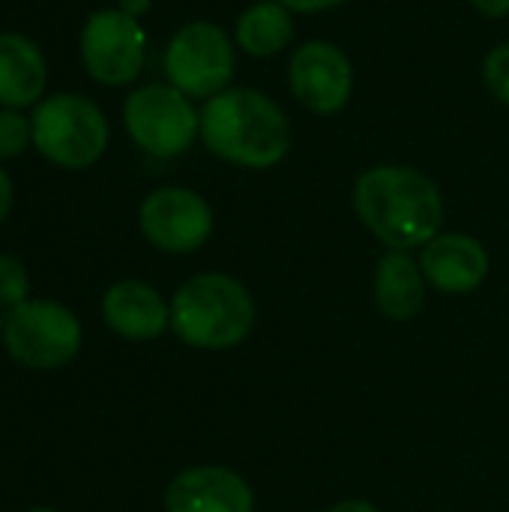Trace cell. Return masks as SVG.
<instances>
[{"mask_svg":"<svg viewBox=\"0 0 509 512\" xmlns=\"http://www.w3.org/2000/svg\"><path fill=\"white\" fill-rule=\"evenodd\" d=\"M255 327L249 288L228 273L186 279L171 300V330L192 348L225 351L240 345Z\"/></svg>","mask_w":509,"mask_h":512,"instance_id":"3957f363","label":"cell"},{"mask_svg":"<svg viewBox=\"0 0 509 512\" xmlns=\"http://www.w3.org/2000/svg\"><path fill=\"white\" fill-rule=\"evenodd\" d=\"M147 33L123 9H96L81 27V60L93 81L126 87L144 69Z\"/></svg>","mask_w":509,"mask_h":512,"instance_id":"ba28073f","label":"cell"},{"mask_svg":"<svg viewBox=\"0 0 509 512\" xmlns=\"http://www.w3.org/2000/svg\"><path fill=\"white\" fill-rule=\"evenodd\" d=\"M150 6H153V0H120L117 9H123V12L132 15V18H141V15L150 12Z\"/></svg>","mask_w":509,"mask_h":512,"instance_id":"603a6c76","label":"cell"},{"mask_svg":"<svg viewBox=\"0 0 509 512\" xmlns=\"http://www.w3.org/2000/svg\"><path fill=\"white\" fill-rule=\"evenodd\" d=\"M24 300H30L27 267L15 255H0V303L12 309Z\"/></svg>","mask_w":509,"mask_h":512,"instance_id":"ac0fdd59","label":"cell"},{"mask_svg":"<svg viewBox=\"0 0 509 512\" xmlns=\"http://www.w3.org/2000/svg\"><path fill=\"white\" fill-rule=\"evenodd\" d=\"M327 512H378L369 501H342V504H336L333 510Z\"/></svg>","mask_w":509,"mask_h":512,"instance_id":"cb8c5ba5","label":"cell"},{"mask_svg":"<svg viewBox=\"0 0 509 512\" xmlns=\"http://www.w3.org/2000/svg\"><path fill=\"white\" fill-rule=\"evenodd\" d=\"M483 78L498 102L509 105V42L495 45L483 60Z\"/></svg>","mask_w":509,"mask_h":512,"instance_id":"d6986e66","label":"cell"},{"mask_svg":"<svg viewBox=\"0 0 509 512\" xmlns=\"http://www.w3.org/2000/svg\"><path fill=\"white\" fill-rule=\"evenodd\" d=\"M237 54L231 36L213 21L183 24L165 48L168 84L189 99H213L228 90L234 78Z\"/></svg>","mask_w":509,"mask_h":512,"instance_id":"52a82bcc","label":"cell"},{"mask_svg":"<svg viewBox=\"0 0 509 512\" xmlns=\"http://www.w3.org/2000/svg\"><path fill=\"white\" fill-rule=\"evenodd\" d=\"M288 84L300 105L330 117L348 105L354 93V69L339 45L327 39H312L291 54Z\"/></svg>","mask_w":509,"mask_h":512,"instance_id":"30bf717a","label":"cell"},{"mask_svg":"<svg viewBox=\"0 0 509 512\" xmlns=\"http://www.w3.org/2000/svg\"><path fill=\"white\" fill-rule=\"evenodd\" d=\"M249 483L219 465H201L177 474L165 489V512H252Z\"/></svg>","mask_w":509,"mask_h":512,"instance_id":"8fae6325","label":"cell"},{"mask_svg":"<svg viewBox=\"0 0 509 512\" xmlns=\"http://www.w3.org/2000/svg\"><path fill=\"white\" fill-rule=\"evenodd\" d=\"M48 84L45 54L24 33L0 30V108L39 105Z\"/></svg>","mask_w":509,"mask_h":512,"instance_id":"5bb4252c","label":"cell"},{"mask_svg":"<svg viewBox=\"0 0 509 512\" xmlns=\"http://www.w3.org/2000/svg\"><path fill=\"white\" fill-rule=\"evenodd\" d=\"M27 512H54L51 507H33V510H27Z\"/></svg>","mask_w":509,"mask_h":512,"instance_id":"d4e9b609","label":"cell"},{"mask_svg":"<svg viewBox=\"0 0 509 512\" xmlns=\"http://www.w3.org/2000/svg\"><path fill=\"white\" fill-rule=\"evenodd\" d=\"M420 270L444 294H468L489 273V252L471 234H438L420 252Z\"/></svg>","mask_w":509,"mask_h":512,"instance_id":"7c38bea8","label":"cell"},{"mask_svg":"<svg viewBox=\"0 0 509 512\" xmlns=\"http://www.w3.org/2000/svg\"><path fill=\"white\" fill-rule=\"evenodd\" d=\"M426 300V276L408 252L390 249L375 270V303L390 321H411Z\"/></svg>","mask_w":509,"mask_h":512,"instance_id":"9a60e30c","label":"cell"},{"mask_svg":"<svg viewBox=\"0 0 509 512\" xmlns=\"http://www.w3.org/2000/svg\"><path fill=\"white\" fill-rule=\"evenodd\" d=\"M102 318L117 336L132 342H147L171 327V306L162 300V294L153 285L138 279H123L105 291Z\"/></svg>","mask_w":509,"mask_h":512,"instance_id":"4fadbf2b","label":"cell"},{"mask_svg":"<svg viewBox=\"0 0 509 512\" xmlns=\"http://www.w3.org/2000/svg\"><path fill=\"white\" fill-rule=\"evenodd\" d=\"M33 147L57 168L81 171L108 150V120L102 108L81 93H54L33 105Z\"/></svg>","mask_w":509,"mask_h":512,"instance_id":"277c9868","label":"cell"},{"mask_svg":"<svg viewBox=\"0 0 509 512\" xmlns=\"http://www.w3.org/2000/svg\"><path fill=\"white\" fill-rule=\"evenodd\" d=\"M282 6H288L291 12H324V9H333L345 0H279Z\"/></svg>","mask_w":509,"mask_h":512,"instance_id":"ffe728a7","label":"cell"},{"mask_svg":"<svg viewBox=\"0 0 509 512\" xmlns=\"http://www.w3.org/2000/svg\"><path fill=\"white\" fill-rule=\"evenodd\" d=\"M138 228L144 240L162 252L186 255L201 249L213 234L210 204L183 186L153 189L138 207Z\"/></svg>","mask_w":509,"mask_h":512,"instance_id":"9c48e42d","label":"cell"},{"mask_svg":"<svg viewBox=\"0 0 509 512\" xmlns=\"http://www.w3.org/2000/svg\"><path fill=\"white\" fill-rule=\"evenodd\" d=\"M3 345L15 363L51 372L78 357L81 321L63 303L24 300L3 318Z\"/></svg>","mask_w":509,"mask_h":512,"instance_id":"5b68a950","label":"cell"},{"mask_svg":"<svg viewBox=\"0 0 509 512\" xmlns=\"http://www.w3.org/2000/svg\"><path fill=\"white\" fill-rule=\"evenodd\" d=\"M354 213L390 249L408 252L441 234L444 198L432 177L408 165H375L354 183Z\"/></svg>","mask_w":509,"mask_h":512,"instance_id":"6da1fadb","label":"cell"},{"mask_svg":"<svg viewBox=\"0 0 509 512\" xmlns=\"http://www.w3.org/2000/svg\"><path fill=\"white\" fill-rule=\"evenodd\" d=\"M129 138L153 159L183 156L201 135V111L171 84H144L123 102Z\"/></svg>","mask_w":509,"mask_h":512,"instance_id":"8992f818","label":"cell"},{"mask_svg":"<svg viewBox=\"0 0 509 512\" xmlns=\"http://www.w3.org/2000/svg\"><path fill=\"white\" fill-rule=\"evenodd\" d=\"M201 141L237 168L264 171L291 153V123L279 102L255 87H228L201 108Z\"/></svg>","mask_w":509,"mask_h":512,"instance_id":"7a4b0ae2","label":"cell"},{"mask_svg":"<svg viewBox=\"0 0 509 512\" xmlns=\"http://www.w3.org/2000/svg\"><path fill=\"white\" fill-rule=\"evenodd\" d=\"M12 201H15V186L12 177L0 168V222L12 213Z\"/></svg>","mask_w":509,"mask_h":512,"instance_id":"44dd1931","label":"cell"},{"mask_svg":"<svg viewBox=\"0 0 509 512\" xmlns=\"http://www.w3.org/2000/svg\"><path fill=\"white\" fill-rule=\"evenodd\" d=\"M294 36L291 9L279 0H258L240 12L234 39L252 57H273L279 54Z\"/></svg>","mask_w":509,"mask_h":512,"instance_id":"2e32d148","label":"cell"},{"mask_svg":"<svg viewBox=\"0 0 509 512\" xmlns=\"http://www.w3.org/2000/svg\"><path fill=\"white\" fill-rule=\"evenodd\" d=\"M33 147V123L18 108H0V159H15Z\"/></svg>","mask_w":509,"mask_h":512,"instance_id":"e0dca14e","label":"cell"},{"mask_svg":"<svg viewBox=\"0 0 509 512\" xmlns=\"http://www.w3.org/2000/svg\"><path fill=\"white\" fill-rule=\"evenodd\" d=\"M0 336H3V315H0Z\"/></svg>","mask_w":509,"mask_h":512,"instance_id":"484cf974","label":"cell"},{"mask_svg":"<svg viewBox=\"0 0 509 512\" xmlns=\"http://www.w3.org/2000/svg\"><path fill=\"white\" fill-rule=\"evenodd\" d=\"M480 15L486 18H504L509 15V0H468Z\"/></svg>","mask_w":509,"mask_h":512,"instance_id":"7402d4cb","label":"cell"}]
</instances>
